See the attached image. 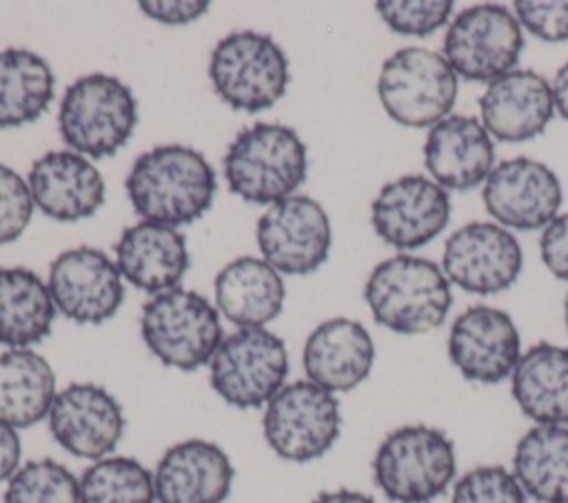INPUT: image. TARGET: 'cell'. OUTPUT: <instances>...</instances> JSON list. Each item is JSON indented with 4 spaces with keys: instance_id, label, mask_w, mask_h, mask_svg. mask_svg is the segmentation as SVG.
I'll return each instance as SVG.
<instances>
[{
    "instance_id": "22",
    "label": "cell",
    "mask_w": 568,
    "mask_h": 503,
    "mask_svg": "<svg viewBox=\"0 0 568 503\" xmlns=\"http://www.w3.org/2000/svg\"><path fill=\"white\" fill-rule=\"evenodd\" d=\"M302 361L308 381L328 392H348L371 374L375 346L359 321L335 317L308 335Z\"/></svg>"
},
{
    "instance_id": "41",
    "label": "cell",
    "mask_w": 568,
    "mask_h": 503,
    "mask_svg": "<svg viewBox=\"0 0 568 503\" xmlns=\"http://www.w3.org/2000/svg\"><path fill=\"white\" fill-rule=\"evenodd\" d=\"M552 100L561 117L568 120V62L557 71L552 82Z\"/></svg>"
},
{
    "instance_id": "9",
    "label": "cell",
    "mask_w": 568,
    "mask_h": 503,
    "mask_svg": "<svg viewBox=\"0 0 568 503\" xmlns=\"http://www.w3.org/2000/svg\"><path fill=\"white\" fill-rule=\"evenodd\" d=\"M213 390L235 408L268 403L288 374L284 341L266 328H240L224 337L209 361Z\"/></svg>"
},
{
    "instance_id": "13",
    "label": "cell",
    "mask_w": 568,
    "mask_h": 503,
    "mask_svg": "<svg viewBox=\"0 0 568 503\" xmlns=\"http://www.w3.org/2000/svg\"><path fill=\"white\" fill-rule=\"evenodd\" d=\"M47 286L53 306L75 324H102L118 312L124 299L118 264L93 246L60 253L51 261Z\"/></svg>"
},
{
    "instance_id": "27",
    "label": "cell",
    "mask_w": 568,
    "mask_h": 503,
    "mask_svg": "<svg viewBox=\"0 0 568 503\" xmlns=\"http://www.w3.org/2000/svg\"><path fill=\"white\" fill-rule=\"evenodd\" d=\"M55 374L49 361L29 348L0 355V421L29 428L49 417L55 399Z\"/></svg>"
},
{
    "instance_id": "36",
    "label": "cell",
    "mask_w": 568,
    "mask_h": 503,
    "mask_svg": "<svg viewBox=\"0 0 568 503\" xmlns=\"http://www.w3.org/2000/svg\"><path fill=\"white\" fill-rule=\"evenodd\" d=\"M517 20L539 40L564 42L568 40V0H517Z\"/></svg>"
},
{
    "instance_id": "37",
    "label": "cell",
    "mask_w": 568,
    "mask_h": 503,
    "mask_svg": "<svg viewBox=\"0 0 568 503\" xmlns=\"http://www.w3.org/2000/svg\"><path fill=\"white\" fill-rule=\"evenodd\" d=\"M539 250L546 268L568 281V213L555 217L541 233Z\"/></svg>"
},
{
    "instance_id": "2",
    "label": "cell",
    "mask_w": 568,
    "mask_h": 503,
    "mask_svg": "<svg viewBox=\"0 0 568 503\" xmlns=\"http://www.w3.org/2000/svg\"><path fill=\"white\" fill-rule=\"evenodd\" d=\"M364 299L373 319L399 335L435 330L453 304L442 268L415 255H395L377 264L364 286Z\"/></svg>"
},
{
    "instance_id": "20",
    "label": "cell",
    "mask_w": 568,
    "mask_h": 503,
    "mask_svg": "<svg viewBox=\"0 0 568 503\" xmlns=\"http://www.w3.org/2000/svg\"><path fill=\"white\" fill-rule=\"evenodd\" d=\"M29 191L33 204L51 219L78 222L104 204V179L80 153L49 151L31 164Z\"/></svg>"
},
{
    "instance_id": "42",
    "label": "cell",
    "mask_w": 568,
    "mask_h": 503,
    "mask_svg": "<svg viewBox=\"0 0 568 503\" xmlns=\"http://www.w3.org/2000/svg\"><path fill=\"white\" fill-rule=\"evenodd\" d=\"M564 317H566V328H568V297L564 301Z\"/></svg>"
},
{
    "instance_id": "31",
    "label": "cell",
    "mask_w": 568,
    "mask_h": 503,
    "mask_svg": "<svg viewBox=\"0 0 568 503\" xmlns=\"http://www.w3.org/2000/svg\"><path fill=\"white\" fill-rule=\"evenodd\" d=\"M82 503H155L153 474L131 456H104L80 476Z\"/></svg>"
},
{
    "instance_id": "10",
    "label": "cell",
    "mask_w": 568,
    "mask_h": 503,
    "mask_svg": "<svg viewBox=\"0 0 568 503\" xmlns=\"http://www.w3.org/2000/svg\"><path fill=\"white\" fill-rule=\"evenodd\" d=\"M339 403L308 379L286 383L264 410L262 428L273 452L306 463L326 454L339 437Z\"/></svg>"
},
{
    "instance_id": "16",
    "label": "cell",
    "mask_w": 568,
    "mask_h": 503,
    "mask_svg": "<svg viewBox=\"0 0 568 503\" xmlns=\"http://www.w3.org/2000/svg\"><path fill=\"white\" fill-rule=\"evenodd\" d=\"M444 270L468 292L495 295L515 284L521 270V248L506 228L470 222L446 239Z\"/></svg>"
},
{
    "instance_id": "17",
    "label": "cell",
    "mask_w": 568,
    "mask_h": 503,
    "mask_svg": "<svg viewBox=\"0 0 568 503\" xmlns=\"http://www.w3.org/2000/svg\"><path fill=\"white\" fill-rule=\"evenodd\" d=\"M484 204L504 226L517 230L546 228L561 206V184L541 162L506 160L488 173Z\"/></svg>"
},
{
    "instance_id": "18",
    "label": "cell",
    "mask_w": 568,
    "mask_h": 503,
    "mask_svg": "<svg viewBox=\"0 0 568 503\" xmlns=\"http://www.w3.org/2000/svg\"><path fill=\"white\" fill-rule=\"evenodd\" d=\"M448 357L464 379L499 383L519 361V332L513 319L490 306L464 310L448 335Z\"/></svg>"
},
{
    "instance_id": "4",
    "label": "cell",
    "mask_w": 568,
    "mask_h": 503,
    "mask_svg": "<svg viewBox=\"0 0 568 503\" xmlns=\"http://www.w3.org/2000/svg\"><path fill=\"white\" fill-rule=\"evenodd\" d=\"M135 124L138 102L133 91L106 73H91L75 80L60 100V135L80 155H113L129 142Z\"/></svg>"
},
{
    "instance_id": "39",
    "label": "cell",
    "mask_w": 568,
    "mask_h": 503,
    "mask_svg": "<svg viewBox=\"0 0 568 503\" xmlns=\"http://www.w3.org/2000/svg\"><path fill=\"white\" fill-rule=\"evenodd\" d=\"M20 437L16 428L0 421V483L9 481L20 463Z\"/></svg>"
},
{
    "instance_id": "43",
    "label": "cell",
    "mask_w": 568,
    "mask_h": 503,
    "mask_svg": "<svg viewBox=\"0 0 568 503\" xmlns=\"http://www.w3.org/2000/svg\"><path fill=\"white\" fill-rule=\"evenodd\" d=\"M566 503H568V501H566Z\"/></svg>"
},
{
    "instance_id": "15",
    "label": "cell",
    "mask_w": 568,
    "mask_h": 503,
    "mask_svg": "<svg viewBox=\"0 0 568 503\" xmlns=\"http://www.w3.org/2000/svg\"><path fill=\"white\" fill-rule=\"evenodd\" d=\"M450 217L446 188L424 175H404L382 186L371 206L375 233L390 246L410 250L435 239Z\"/></svg>"
},
{
    "instance_id": "32",
    "label": "cell",
    "mask_w": 568,
    "mask_h": 503,
    "mask_svg": "<svg viewBox=\"0 0 568 503\" xmlns=\"http://www.w3.org/2000/svg\"><path fill=\"white\" fill-rule=\"evenodd\" d=\"M4 503H82L80 481L75 474L53 461H27L7 483Z\"/></svg>"
},
{
    "instance_id": "11",
    "label": "cell",
    "mask_w": 568,
    "mask_h": 503,
    "mask_svg": "<svg viewBox=\"0 0 568 503\" xmlns=\"http://www.w3.org/2000/svg\"><path fill=\"white\" fill-rule=\"evenodd\" d=\"M524 47L519 20L501 4L464 9L448 27L444 58L470 82H495L510 73Z\"/></svg>"
},
{
    "instance_id": "5",
    "label": "cell",
    "mask_w": 568,
    "mask_h": 503,
    "mask_svg": "<svg viewBox=\"0 0 568 503\" xmlns=\"http://www.w3.org/2000/svg\"><path fill=\"white\" fill-rule=\"evenodd\" d=\"M455 476L453 441L430 425H402L377 448L373 479L395 503H430Z\"/></svg>"
},
{
    "instance_id": "6",
    "label": "cell",
    "mask_w": 568,
    "mask_h": 503,
    "mask_svg": "<svg viewBox=\"0 0 568 503\" xmlns=\"http://www.w3.org/2000/svg\"><path fill=\"white\" fill-rule=\"evenodd\" d=\"M215 93L235 111L257 113L273 106L291 82L282 47L266 33L233 31L222 38L209 62Z\"/></svg>"
},
{
    "instance_id": "29",
    "label": "cell",
    "mask_w": 568,
    "mask_h": 503,
    "mask_svg": "<svg viewBox=\"0 0 568 503\" xmlns=\"http://www.w3.org/2000/svg\"><path fill=\"white\" fill-rule=\"evenodd\" d=\"M513 474L539 503L568 501V428L535 425L515 445Z\"/></svg>"
},
{
    "instance_id": "33",
    "label": "cell",
    "mask_w": 568,
    "mask_h": 503,
    "mask_svg": "<svg viewBox=\"0 0 568 503\" xmlns=\"http://www.w3.org/2000/svg\"><path fill=\"white\" fill-rule=\"evenodd\" d=\"M450 503H526V492L504 465H479L455 483Z\"/></svg>"
},
{
    "instance_id": "35",
    "label": "cell",
    "mask_w": 568,
    "mask_h": 503,
    "mask_svg": "<svg viewBox=\"0 0 568 503\" xmlns=\"http://www.w3.org/2000/svg\"><path fill=\"white\" fill-rule=\"evenodd\" d=\"M31 215L29 184L13 168L0 164V246L16 242L29 226Z\"/></svg>"
},
{
    "instance_id": "24",
    "label": "cell",
    "mask_w": 568,
    "mask_h": 503,
    "mask_svg": "<svg viewBox=\"0 0 568 503\" xmlns=\"http://www.w3.org/2000/svg\"><path fill=\"white\" fill-rule=\"evenodd\" d=\"M115 264L120 275L144 292L173 290L189 270L186 239L166 224H133L122 230L115 244Z\"/></svg>"
},
{
    "instance_id": "1",
    "label": "cell",
    "mask_w": 568,
    "mask_h": 503,
    "mask_svg": "<svg viewBox=\"0 0 568 503\" xmlns=\"http://www.w3.org/2000/svg\"><path fill=\"white\" fill-rule=\"evenodd\" d=\"M124 186L144 222L175 228L193 224L209 211L217 177L200 151L164 144L138 155Z\"/></svg>"
},
{
    "instance_id": "26",
    "label": "cell",
    "mask_w": 568,
    "mask_h": 503,
    "mask_svg": "<svg viewBox=\"0 0 568 503\" xmlns=\"http://www.w3.org/2000/svg\"><path fill=\"white\" fill-rule=\"evenodd\" d=\"M510 390L519 410L539 425L568 423V348L546 341L528 348L510 374Z\"/></svg>"
},
{
    "instance_id": "38",
    "label": "cell",
    "mask_w": 568,
    "mask_h": 503,
    "mask_svg": "<svg viewBox=\"0 0 568 503\" xmlns=\"http://www.w3.org/2000/svg\"><path fill=\"white\" fill-rule=\"evenodd\" d=\"M140 9L144 11V16L162 22V24H186L197 20L202 13H206L209 2L206 0H169V2H140Z\"/></svg>"
},
{
    "instance_id": "7",
    "label": "cell",
    "mask_w": 568,
    "mask_h": 503,
    "mask_svg": "<svg viewBox=\"0 0 568 503\" xmlns=\"http://www.w3.org/2000/svg\"><path fill=\"white\" fill-rule=\"evenodd\" d=\"M146 348L178 370H197L209 363L222 343L217 310L195 290L173 288L142 306L140 321Z\"/></svg>"
},
{
    "instance_id": "14",
    "label": "cell",
    "mask_w": 568,
    "mask_h": 503,
    "mask_svg": "<svg viewBox=\"0 0 568 503\" xmlns=\"http://www.w3.org/2000/svg\"><path fill=\"white\" fill-rule=\"evenodd\" d=\"M47 419L55 443L80 459H104L115 450L124 432L122 406L98 383H69L62 388Z\"/></svg>"
},
{
    "instance_id": "21",
    "label": "cell",
    "mask_w": 568,
    "mask_h": 503,
    "mask_svg": "<svg viewBox=\"0 0 568 503\" xmlns=\"http://www.w3.org/2000/svg\"><path fill=\"white\" fill-rule=\"evenodd\" d=\"M484 129L501 142H524L544 133L552 117V89L539 73L515 69L490 82L479 97Z\"/></svg>"
},
{
    "instance_id": "40",
    "label": "cell",
    "mask_w": 568,
    "mask_h": 503,
    "mask_svg": "<svg viewBox=\"0 0 568 503\" xmlns=\"http://www.w3.org/2000/svg\"><path fill=\"white\" fill-rule=\"evenodd\" d=\"M311 503H375V499L364 494V492H357V490L339 487V490L317 494Z\"/></svg>"
},
{
    "instance_id": "23",
    "label": "cell",
    "mask_w": 568,
    "mask_h": 503,
    "mask_svg": "<svg viewBox=\"0 0 568 503\" xmlns=\"http://www.w3.org/2000/svg\"><path fill=\"white\" fill-rule=\"evenodd\" d=\"M493 142L477 117L448 115L437 122L424 144V164L442 188L468 191L493 171Z\"/></svg>"
},
{
    "instance_id": "34",
    "label": "cell",
    "mask_w": 568,
    "mask_h": 503,
    "mask_svg": "<svg viewBox=\"0 0 568 503\" xmlns=\"http://www.w3.org/2000/svg\"><path fill=\"white\" fill-rule=\"evenodd\" d=\"M377 11L384 18V22L404 35H428L435 29L444 27L450 11L453 2L450 0H408V2H397V0H382L377 2Z\"/></svg>"
},
{
    "instance_id": "8",
    "label": "cell",
    "mask_w": 568,
    "mask_h": 503,
    "mask_svg": "<svg viewBox=\"0 0 568 503\" xmlns=\"http://www.w3.org/2000/svg\"><path fill=\"white\" fill-rule=\"evenodd\" d=\"M377 95L395 122L413 129L435 126L455 104L457 75L444 55L406 47L382 64Z\"/></svg>"
},
{
    "instance_id": "3",
    "label": "cell",
    "mask_w": 568,
    "mask_h": 503,
    "mask_svg": "<svg viewBox=\"0 0 568 503\" xmlns=\"http://www.w3.org/2000/svg\"><path fill=\"white\" fill-rule=\"evenodd\" d=\"M222 168L231 193L248 204L273 206L306 179L308 157L291 126L257 122L231 142Z\"/></svg>"
},
{
    "instance_id": "12",
    "label": "cell",
    "mask_w": 568,
    "mask_h": 503,
    "mask_svg": "<svg viewBox=\"0 0 568 503\" xmlns=\"http://www.w3.org/2000/svg\"><path fill=\"white\" fill-rule=\"evenodd\" d=\"M257 246L264 261L277 273L308 275L328 257V215L308 195H291L260 217Z\"/></svg>"
},
{
    "instance_id": "25",
    "label": "cell",
    "mask_w": 568,
    "mask_h": 503,
    "mask_svg": "<svg viewBox=\"0 0 568 503\" xmlns=\"http://www.w3.org/2000/svg\"><path fill=\"white\" fill-rule=\"evenodd\" d=\"M280 273L257 257H237L215 277L217 310L240 328H264L284 306Z\"/></svg>"
},
{
    "instance_id": "19",
    "label": "cell",
    "mask_w": 568,
    "mask_h": 503,
    "mask_svg": "<svg viewBox=\"0 0 568 503\" xmlns=\"http://www.w3.org/2000/svg\"><path fill=\"white\" fill-rule=\"evenodd\" d=\"M233 476V463L217 443L186 439L171 445L158 461L155 499L160 503H224Z\"/></svg>"
},
{
    "instance_id": "28",
    "label": "cell",
    "mask_w": 568,
    "mask_h": 503,
    "mask_svg": "<svg viewBox=\"0 0 568 503\" xmlns=\"http://www.w3.org/2000/svg\"><path fill=\"white\" fill-rule=\"evenodd\" d=\"M55 317L49 286L29 268H0V343L18 350L40 343Z\"/></svg>"
},
{
    "instance_id": "30",
    "label": "cell",
    "mask_w": 568,
    "mask_h": 503,
    "mask_svg": "<svg viewBox=\"0 0 568 503\" xmlns=\"http://www.w3.org/2000/svg\"><path fill=\"white\" fill-rule=\"evenodd\" d=\"M53 93L55 75L44 58L27 49L0 51V129L36 122Z\"/></svg>"
}]
</instances>
